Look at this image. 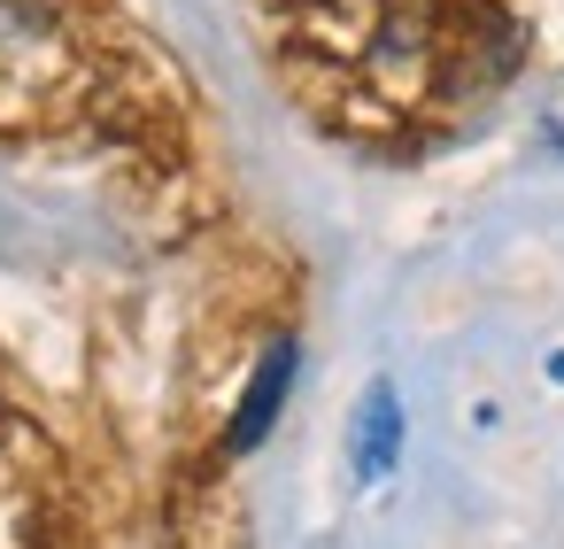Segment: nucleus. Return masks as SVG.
<instances>
[{"mask_svg":"<svg viewBox=\"0 0 564 549\" xmlns=\"http://www.w3.org/2000/svg\"><path fill=\"white\" fill-rule=\"evenodd\" d=\"M294 341H271L263 348V364H256V379H248V395H240V410H232V426H225V456H248V449H263V433L279 426V410H286V387H294Z\"/></svg>","mask_w":564,"mask_h":549,"instance_id":"f257e3e1","label":"nucleus"},{"mask_svg":"<svg viewBox=\"0 0 564 549\" xmlns=\"http://www.w3.org/2000/svg\"><path fill=\"white\" fill-rule=\"evenodd\" d=\"M356 480H387L394 472V456H402V402H394V387L379 379L371 395H364V410H356Z\"/></svg>","mask_w":564,"mask_h":549,"instance_id":"f03ea898","label":"nucleus"},{"mask_svg":"<svg viewBox=\"0 0 564 549\" xmlns=\"http://www.w3.org/2000/svg\"><path fill=\"white\" fill-rule=\"evenodd\" d=\"M379 71H417L433 55V9L425 0H394V9L379 17Z\"/></svg>","mask_w":564,"mask_h":549,"instance_id":"7ed1b4c3","label":"nucleus"},{"mask_svg":"<svg viewBox=\"0 0 564 549\" xmlns=\"http://www.w3.org/2000/svg\"><path fill=\"white\" fill-rule=\"evenodd\" d=\"M55 40V0H0V55Z\"/></svg>","mask_w":564,"mask_h":549,"instance_id":"20e7f679","label":"nucleus"},{"mask_svg":"<svg viewBox=\"0 0 564 549\" xmlns=\"http://www.w3.org/2000/svg\"><path fill=\"white\" fill-rule=\"evenodd\" d=\"M0 441H9V410H0Z\"/></svg>","mask_w":564,"mask_h":549,"instance_id":"39448f33","label":"nucleus"}]
</instances>
